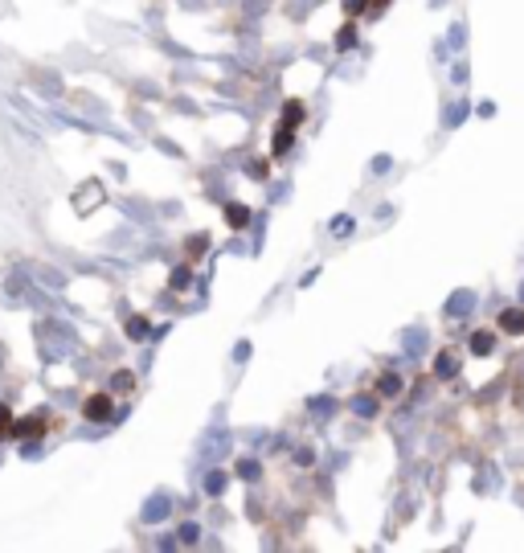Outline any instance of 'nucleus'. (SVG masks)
<instances>
[{
  "instance_id": "1",
  "label": "nucleus",
  "mask_w": 524,
  "mask_h": 553,
  "mask_svg": "<svg viewBox=\"0 0 524 553\" xmlns=\"http://www.w3.org/2000/svg\"><path fill=\"white\" fill-rule=\"evenodd\" d=\"M300 119H303V107L300 103L283 107V123H278V131H275V156H283V152L291 148V136H295V128H300Z\"/></svg>"
},
{
  "instance_id": "2",
  "label": "nucleus",
  "mask_w": 524,
  "mask_h": 553,
  "mask_svg": "<svg viewBox=\"0 0 524 553\" xmlns=\"http://www.w3.org/2000/svg\"><path fill=\"white\" fill-rule=\"evenodd\" d=\"M9 435L12 438H42L45 435V415H29V418H21V423H12Z\"/></svg>"
},
{
  "instance_id": "3",
  "label": "nucleus",
  "mask_w": 524,
  "mask_h": 553,
  "mask_svg": "<svg viewBox=\"0 0 524 553\" xmlns=\"http://www.w3.org/2000/svg\"><path fill=\"white\" fill-rule=\"evenodd\" d=\"M111 410H115L111 394H95V398H86V418H90V423H103V418H111Z\"/></svg>"
},
{
  "instance_id": "4",
  "label": "nucleus",
  "mask_w": 524,
  "mask_h": 553,
  "mask_svg": "<svg viewBox=\"0 0 524 553\" xmlns=\"http://www.w3.org/2000/svg\"><path fill=\"white\" fill-rule=\"evenodd\" d=\"M225 222L234 225V230H242V225L250 222V209L246 205H225Z\"/></svg>"
},
{
  "instance_id": "5",
  "label": "nucleus",
  "mask_w": 524,
  "mask_h": 553,
  "mask_svg": "<svg viewBox=\"0 0 524 553\" xmlns=\"http://www.w3.org/2000/svg\"><path fill=\"white\" fill-rule=\"evenodd\" d=\"M128 336H131V341H144V336H148V320H144V316H131V320H128Z\"/></svg>"
},
{
  "instance_id": "6",
  "label": "nucleus",
  "mask_w": 524,
  "mask_h": 553,
  "mask_svg": "<svg viewBox=\"0 0 524 553\" xmlns=\"http://www.w3.org/2000/svg\"><path fill=\"white\" fill-rule=\"evenodd\" d=\"M9 431H12V410L0 402V435H9Z\"/></svg>"
},
{
  "instance_id": "7",
  "label": "nucleus",
  "mask_w": 524,
  "mask_h": 553,
  "mask_svg": "<svg viewBox=\"0 0 524 553\" xmlns=\"http://www.w3.org/2000/svg\"><path fill=\"white\" fill-rule=\"evenodd\" d=\"M189 279H193V271H189V266H184V271H176V275H172V288H184V283H189Z\"/></svg>"
},
{
  "instance_id": "8",
  "label": "nucleus",
  "mask_w": 524,
  "mask_h": 553,
  "mask_svg": "<svg viewBox=\"0 0 524 553\" xmlns=\"http://www.w3.org/2000/svg\"><path fill=\"white\" fill-rule=\"evenodd\" d=\"M205 246H209V238H193V242H189V255H205Z\"/></svg>"
},
{
  "instance_id": "9",
  "label": "nucleus",
  "mask_w": 524,
  "mask_h": 553,
  "mask_svg": "<svg viewBox=\"0 0 524 553\" xmlns=\"http://www.w3.org/2000/svg\"><path fill=\"white\" fill-rule=\"evenodd\" d=\"M131 385H136L131 382V373H115V390H131Z\"/></svg>"
}]
</instances>
